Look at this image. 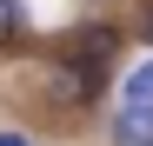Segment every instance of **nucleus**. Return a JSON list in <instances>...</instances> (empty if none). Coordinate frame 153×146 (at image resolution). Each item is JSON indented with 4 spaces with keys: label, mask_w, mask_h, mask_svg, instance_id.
<instances>
[{
    "label": "nucleus",
    "mask_w": 153,
    "mask_h": 146,
    "mask_svg": "<svg viewBox=\"0 0 153 146\" xmlns=\"http://www.w3.org/2000/svg\"><path fill=\"white\" fill-rule=\"evenodd\" d=\"M20 33H27V7L20 0H0V46H13Z\"/></svg>",
    "instance_id": "nucleus-5"
},
{
    "label": "nucleus",
    "mask_w": 153,
    "mask_h": 146,
    "mask_svg": "<svg viewBox=\"0 0 153 146\" xmlns=\"http://www.w3.org/2000/svg\"><path fill=\"white\" fill-rule=\"evenodd\" d=\"M120 106H153V60H140V66L120 80Z\"/></svg>",
    "instance_id": "nucleus-4"
},
{
    "label": "nucleus",
    "mask_w": 153,
    "mask_h": 146,
    "mask_svg": "<svg viewBox=\"0 0 153 146\" xmlns=\"http://www.w3.org/2000/svg\"><path fill=\"white\" fill-rule=\"evenodd\" d=\"M0 146H33V139L27 133H0Z\"/></svg>",
    "instance_id": "nucleus-6"
},
{
    "label": "nucleus",
    "mask_w": 153,
    "mask_h": 146,
    "mask_svg": "<svg viewBox=\"0 0 153 146\" xmlns=\"http://www.w3.org/2000/svg\"><path fill=\"white\" fill-rule=\"evenodd\" d=\"M93 93H100V66H93V60H60V66H53V100L87 106Z\"/></svg>",
    "instance_id": "nucleus-1"
},
{
    "label": "nucleus",
    "mask_w": 153,
    "mask_h": 146,
    "mask_svg": "<svg viewBox=\"0 0 153 146\" xmlns=\"http://www.w3.org/2000/svg\"><path fill=\"white\" fill-rule=\"evenodd\" d=\"M113 146H153V106H120L113 113Z\"/></svg>",
    "instance_id": "nucleus-2"
},
{
    "label": "nucleus",
    "mask_w": 153,
    "mask_h": 146,
    "mask_svg": "<svg viewBox=\"0 0 153 146\" xmlns=\"http://www.w3.org/2000/svg\"><path fill=\"white\" fill-rule=\"evenodd\" d=\"M113 46H120V33H113V27H87L80 40H73V60H93V66H100Z\"/></svg>",
    "instance_id": "nucleus-3"
},
{
    "label": "nucleus",
    "mask_w": 153,
    "mask_h": 146,
    "mask_svg": "<svg viewBox=\"0 0 153 146\" xmlns=\"http://www.w3.org/2000/svg\"><path fill=\"white\" fill-rule=\"evenodd\" d=\"M140 33H146V46H153V7H146V20H140Z\"/></svg>",
    "instance_id": "nucleus-7"
}]
</instances>
